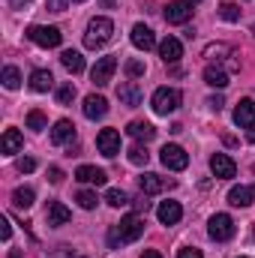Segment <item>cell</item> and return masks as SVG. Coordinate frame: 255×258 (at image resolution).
Segmentation results:
<instances>
[{
    "label": "cell",
    "instance_id": "38",
    "mask_svg": "<svg viewBox=\"0 0 255 258\" xmlns=\"http://www.w3.org/2000/svg\"><path fill=\"white\" fill-rule=\"evenodd\" d=\"M51 258H84V255H78V252H75L72 246H57V249H54V255H51Z\"/></svg>",
    "mask_w": 255,
    "mask_h": 258
},
{
    "label": "cell",
    "instance_id": "15",
    "mask_svg": "<svg viewBox=\"0 0 255 258\" xmlns=\"http://www.w3.org/2000/svg\"><path fill=\"white\" fill-rule=\"evenodd\" d=\"M138 186H141V192H144V195H156V192H162L165 186H171V180H165V177H159V174L147 171V174H141V177H138Z\"/></svg>",
    "mask_w": 255,
    "mask_h": 258
},
{
    "label": "cell",
    "instance_id": "47",
    "mask_svg": "<svg viewBox=\"0 0 255 258\" xmlns=\"http://www.w3.org/2000/svg\"><path fill=\"white\" fill-rule=\"evenodd\" d=\"M72 3H84V0H72Z\"/></svg>",
    "mask_w": 255,
    "mask_h": 258
},
{
    "label": "cell",
    "instance_id": "22",
    "mask_svg": "<svg viewBox=\"0 0 255 258\" xmlns=\"http://www.w3.org/2000/svg\"><path fill=\"white\" fill-rule=\"evenodd\" d=\"M126 132H129V135H132V138H135V141H144V144L156 138V129L150 126L147 120H132V123H129V129H126Z\"/></svg>",
    "mask_w": 255,
    "mask_h": 258
},
{
    "label": "cell",
    "instance_id": "28",
    "mask_svg": "<svg viewBox=\"0 0 255 258\" xmlns=\"http://www.w3.org/2000/svg\"><path fill=\"white\" fill-rule=\"evenodd\" d=\"M0 81H3V87H6V90H15V87H21V72H18L15 66H3Z\"/></svg>",
    "mask_w": 255,
    "mask_h": 258
},
{
    "label": "cell",
    "instance_id": "12",
    "mask_svg": "<svg viewBox=\"0 0 255 258\" xmlns=\"http://www.w3.org/2000/svg\"><path fill=\"white\" fill-rule=\"evenodd\" d=\"M132 45H135L138 51H150V48L156 45L153 30H150L147 24H135V27H132Z\"/></svg>",
    "mask_w": 255,
    "mask_h": 258
},
{
    "label": "cell",
    "instance_id": "11",
    "mask_svg": "<svg viewBox=\"0 0 255 258\" xmlns=\"http://www.w3.org/2000/svg\"><path fill=\"white\" fill-rule=\"evenodd\" d=\"M75 180H81V183H93V186H105L108 174H105L102 168H96V165H78V168H75Z\"/></svg>",
    "mask_w": 255,
    "mask_h": 258
},
{
    "label": "cell",
    "instance_id": "17",
    "mask_svg": "<svg viewBox=\"0 0 255 258\" xmlns=\"http://www.w3.org/2000/svg\"><path fill=\"white\" fill-rule=\"evenodd\" d=\"M105 114H108V102H105L102 96L93 93V96L84 99V117H87V120H102Z\"/></svg>",
    "mask_w": 255,
    "mask_h": 258
},
{
    "label": "cell",
    "instance_id": "30",
    "mask_svg": "<svg viewBox=\"0 0 255 258\" xmlns=\"http://www.w3.org/2000/svg\"><path fill=\"white\" fill-rule=\"evenodd\" d=\"M105 201H108L111 207H126V204H129V195L123 192V189H108V192H105Z\"/></svg>",
    "mask_w": 255,
    "mask_h": 258
},
{
    "label": "cell",
    "instance_id": "7",
    "mask_svg": "<svg viewBox=\"0 0 255 258\" xmlns=\"http://www.w3.org/2000/svg\"><path fill=\"white\" fill-rule=\"evenodd\" d=\"M114 69H117V57H99L96 66L90 69V78H93V84L96 87H105V84H111V75H114Z\"/></svg>",
    "mask_w": 255,
    "mask_h": 258
},
{
    "label": "cell",
    "instance_id": "9",
    "mask_svg": "<svg viewBox=\"0 0 255 258\" xmlns=\"http://www.w3.org/2000/svg\"><path fill=\"white\" fill-rule=\"evenodd\" d=\"M210 171H213L219 180H231V177L237 174V165H234V159H231L228 153H213V156H210Z\"/></svg>",
    "mask_w": 255,
    "mask_h": 258
},
{
    "label": "cell",
    "instance_id": "13",
    "mask_svg": "<svg viewBox=\"0 0 255 258\" xmlns=\"http://www.w3.org/2000/svg\"><path fill=\"white\" fill-rule=\"evenodd\" d=\"M159 57H162L165 63H177V60L183 57V45H180V39L165 36V39L159 42Z\"/></svg>",
    "mask_w": 255,
    "mask_h": 258
},
{
    "label": "cell",
    "instance_id": "19",
    "mask_svg": "<svg viewBox=\"0 0 255 258\" xmlns=\"http://www.w3.org/2000/svg\"><path fill=\"white\" fill-rule=\"evenodd\" d=\"M117 99H120L123 105H129V108H135V105H141L144 93H141V87H138L135 81H126V84L117 87Z\"/></svg>",
    "mask_w": 255,
    "mask_h": 258
},
{
    "label": "cell",
    "instance_id": "16",
    "mask_svg": "<svg viewBox=\"0 0 255 258\" xmlns=\"http://www.w3.org/2000/svg\"><path fill=\"white\" fill-rule=\"evenodd\" d=\"M234 123L237 126H255V99H240L234 108Z\"/></svg>",
    "mask_w": 255,
    "mask_h": 258
},
{
    "label": "cell",
    "instance_id": "5",
    "mask_svg": "<svg viewBox=\"0 0 255 258\" xmlns=\"http://www.w3.org/2000/svg\"><path fill=\"white\" fill-rule=\"evenodd\" d=\"M207 234H210V240H216V243L231 240V237H234V219H231L228 213H216V216H210V222H207Z\"/></svg>",
    "mask_w": 255,
    "mask_h": 258
},
{
    "label": "cell",
    "instance_id": "39",
    "mask_svg": "<svg viewBox=\"0 0 255 258\" xmlns=\"http://www.w3.org/2000/svg\"><path fill=\"white\" fill-rule=\"evenodd\" d=\"M0 237H3V240L12 237V222H9V216H0Z\"/></svg>",
    "mask_w": 255,
    "mask_h": 258
},
{
    "label": "cell",
    "instance_id": "14",
    "mask_svg": "<svg viewBox=\"0 0 255 258\" xmlns=\"http://www.w3.org/2000/svg\"><path fill=\"white\" fill-rule=\"evenodd\" d=\"M156 216H159L162 225H177L180 216H183V207H180L177 201H162V204L156 207Z\"/></svg>",
    "mask_w": 255,
    "mask_h": 258
},
{
    "label": "cell",
    "instance_id": "1",
    "mask_svg": "<svg viewBox=\"0 0 255 258\" xmlns=\"http://www.w3.org/2000/svg\"><path fill=\"white\" fill-rule=\"evenodd\" d=\"M141 234H144V219H141L138 213H129V216H123L117 225H111V231H108V246H111V249H120L123 243L138 240Z\"/></svg>",
    "mask_w": 255,
    "mask_h": 258
},
{
    "label": "cell",
    "instance_id": "18",
    "mask_svg": "<svg viewBox=\"0 0 255 258\" xmlns=\"http://www.w3.org/2000/svg\"><path fill=\"white\" fill-rule=\"evenodd\" d=\"M72 219V213H69V207H63L60 201H48V207H45V222L48 225H66Z\"/></svg>",
    "mask_w": 255,
    "mask_h": 258
},
{
    "label": "cell",
    "instance_id": "45",
    "mask_svg": "<svg viewBox=\"0 0 255 258\" xmlns=\"http://www.w3.org/2000/svg\"><path fill=\"white\" fill-rule=\"evenodd\" d=\"M141 258H162V255H159L156 249H144V252H141Z\"/></svg>",
    "mask_w": 255,
    "mask_h": 258
},
{
    "label": "cell",
    "instance_id": "42",
    "mask_svg": "<svg viewBox=\"0 0 255 258\" xmlns=\"http://www.w3.org/2000/svg\"><path fill=\"white\" fill-rule=\"evenodd\" d=\"M207 105H210L213 111H222V105H225V102H222V96H210V99H207Z\"/></svg>",
    "mask_w": 255,
    "mask_h": 258
},
{
    "label": "cell",
    "instance_id": "23",
    "mask_svg": "<svg viewBox=\"0 0 255 258\" xmlns=\"http://www.w3.org/2000/svg\"><path fill=\"white\" fill-rule=\"evenodd\" d=\"M21 144H24L21 132H18V129H6V132H3V141H0V150H3L6 156H12V153L21 150Z\"/></svg>",
    "mask_w": 255,
    "mask_h": 258
},
{
    "label": "cell",
    "instance_id": "25",
    "mask_svg": "<svg viewBox=\"0 0 255 258\" xmlns=\"http://www.w3.org/2000/svg\"><path fill=\"white\" fill-rule=\"evenodd\" d=\"M204 81H207L210 87H219V90H222V87H228V72H225L222 66H207V69H204Z\"/></svg>",
    "mask_w": 255,
    "mask_h": 258
},
{
    "label": "cell",
    "instance_id": "32",
    "mask_svg": "<svg viewBox=\"0 0 255 258\" xmlns=\"http://www.w3.org/2000/svg\"><path fill=\"white\" fill-rule=\"evenodd\" d=\"M75 201H78V204H81L84 210H93L99 198H96V192H90V189H81V192L75 195Z\"/></svg>",
    "mask_w": 255,
    "mask_h": 258
},
{
    "label": "cell",
    "instance_id": "3",
    "mask_svg": "<svg viewBox=\"0 0 255 258\" xmlns=\"http://www.w3.org/2000/svg\"><path fill=\"white\" fill-rule=\"evenodd\" d=\"M150 102H153V111H156V114L168 117L171 111L180 108V90H174V87H159Z\"/></svg>",
    "mask_w": 255,
    "mask_h": 258
},
{
    "label": "cell",
    "instance_id": "20",
    "mask_svg": "<svg viewBox=\"0 0 255 258\" xmlns=\"http://www.w3.org/2000/svg\"><path fill=\"white\" fill-rule=\"evenodd\" d=\"M75 141V126L72 120H57L51 129V144H72Z\"/></svg>",
    "mask_w": 255,
    "mask_h": 258
},
{
    "label": "cell",
    "instance_id": "35",
    "mask_svg": "<svg viewBox=\"0 0 255 258\" xmlns=\"http://www.w3.org/2000/svg\"><path fill=\"white\" fill-rule=\"evenodd\" d=\"M222 54H231V48L228 45H207L204 48V57H210V60H222Z\"/></svg>",
    "mask_w": 255,
    "mask_h": 258
},
{
    "label": "cell",
    "instance_id": "6",
    "mask_svg": "<svg viewBox=\"0 0 255 258\" xmlns=\"http://www.w3.org/2000/svg\"><path fill=\"white\" fill-rule=\"evenodd\" d=\"M159 159H162V165L171 168V171H183V168L189 165V153H186L180 144H165L162 153H159Z\"/></svg>",
    "mask_w": 255,
    "mask_h": 258
},
{
    "label": "cell",
    "instance_id": "21",
    "mask_svg": "<svg viewBox=\"0 0 255 258\" xmlns=\"http://www.w3.org/2000/svg\"><path fill=\"white\" fill-rule=\"evenodd\" d=\"M252 201H255V186H234L228 192V204H234V207H249Z\"/></svg>",
    "mask_w": 255,
    "mask_h": 258
},
{
    "label": "cell",
    "instance_id": "43",
    "mask_svg": "<svg viewBox=\"0 0 255 258\" xmlns=\"http://www.w3.org/2000/svg\"><path fill=\"white\" fill-rule=\"evenodd\" d=\"M48 9H51V12H63L66 0H48Z\"/></svg>",
    "mask_w": 255,
    "mask_h": 258
},
{
    "label": "cell",
    "instance_id": "41",
    "mask_svg": "<svg viewBox=\"0 0 255 258\" xmlns=\"http://www.w3.org/2000/svg\"><path fill=\"white\" fill-rule=\"evenodd\" d=\"M48 180H51V183H60V180H63V171H60L57 165H51V168H48Z\"/></svg>",
    "mask_w": 255,
    "mask_h": 258
},
{
    "label": "cell",
    "instance_id": "8",
    "mask_svg": "<svg viewBox=\"0 0 255 258\" xmlns=\"http://www.w3.org/2000/svg\"><path fill=\"white\" fill-rule=\"evenodd\" d=\"M96 147H99V153L102 156H117L120 153V132L117 129H102L99 135H96Z\"/></svg>",
    "mask_w": 255,
    "mask_h": 258
},
{
    "label": "cell",
    "instance_id": "24",
    "mask_svg": "<svg viewBox=\"0 0 255 258\" xmlns=\"http://www.w3.org/2000/svg\"><path fill=\"white\" fill-rule=\"evenodd\" d=\"M30 87H33L36 93H45V90L54 87V75H51L48 69H36V72L30 75Z\"/></svg>",
    "mask_w": 255,
    "mask_h": 258
},
{
    "label": "cell",
    "instance_id": "27",
    "mask_svg": "<svg viewBox=\"0 0 255 258\" xmlns=\"http://www.w3.org/2000/svg\"><path fill=\"white\" fill-rule=\"evenodd\" d=\"M60 63H63L72 75L84 72V57H81V51H72V48H69V51H63V54H60Z\"/></svg>",
    "mask_w": 255,
    "mask_h": 258
},
{
    "label": "cell",
    "instance_id": "44",
    "mask_svg": "<svg viewBox=\"0 0 255 258\" xmlns=\"http://www.w3.org/2000/svg\"><path fill=\"white\" fill-rule=\"evenodd\" d=\"M27 3H30V0H9V6H12V9H24Z\"/></svg>",
    "mask_w": 255,
    "mask_h": 258
},
{
    "label": "cell",
    "instance_id": "37",
    "mask_svg": "<svg viewBox=\"0 0 255 258\" xmlns=\"http://www.w3.org/2000/svg\"><path fill=\"white\" fill-rule=\"evenodd\" d=\"M126 75H129V78L144 75V63H141V60H129V63H126Z\"/></svg>",
    "mask_w": 255,
    "mask_h": 258
},
{
    "label": "cell",
    "instance_id": "40",
    "mask_svg": "<svg viewBox=\"0 0 255 258\" xmlns=\"http://www.w3.org/2000/svg\"><path fill=\"white\" fill-rule=\"evenodd\" d=\"M177 258H204L201 255V249H195V246H186V249H180Z\"/></svg>",
    "mask_w": 255,
    "mask_h": 258
},
{
    "label": "cell",
    "instance_id": "46",
    "mask_svg": "<svg viewBox=\"0 0 255 258\" xmlns=\"http://www.w3.org/2000/svg\"><path fill=\"white\" fill-rule=\"evenodd\" d=\"M6 258H21V249H9V255Z\"/></svg>",
    "mask_w": 255,
    "mask_h": 258
},
{
    "label": "cell",
    "instance_id": "31",
    "mask_svg": "<svg viewBox=\"0 0 255 258\" xmlns=\"http://www.w3.org/2000/svg\"><path fill=\"white\" fill-rule=\"evenodd\" d=\"M219 18L237 21V18H240V6H237V3H222V6H219Z\"/></svg>",
    "mask_w": 255,
    "mask_h": 258
},
{
    "label": "cell",
    "instance_id": "49",
    "mask_svg": "<svg viewBox=\"0 0 255 258\" xmlns=\"http://www.w3.org/2000/svg\"><path fill=\"white\" fill-rule=\"evenodd\" d=\"M240 258H246V255H240Z\"/></svg>",
    "mask_w": 255,
    "mask_h": 258
},
{
    "label": "cell",
    "instance_id": "50",
    "mask_svg": "<svg viewBox=\"0 0 255 258\" xmlns=\"http://www.w3.org/2000/svg\"><path fill=\"white\" fill-rule=\"evenodd\" d=\"M252 30H255V27H252Z\"/></svg>",
    "mask_w": 255,
    "mask_h": 258
},
{
    "label": "cell",
    "instance_id": "34",
    "mask_svg": "<svg viewBox=\"0 0 255 258\" xmlns=\"http://www.w3.org/2000/svg\"><path fill=\"white\" fill-rule=\"evenodd\" d=\"M72 99H75V84H72V81L63 84V87H57V102H60V105H69Z\"/></svg>",
    "mask_w": 255,
    "mask_h": 258
},
{
    "label": "cell",
    "instance_id": "10",
    "mask_svg": "<svg viewBox=\"0 0 255 258\" xmlns=\"http://www.w3.org/2000/svg\"><path fill=\"white\" fill-rule=\"evenodd\" d=\"M192 18V3L189 0H174L165 6V21L168 24H186Z\"/></svg>",
    "mask_w": 255,
    "mask_h": 258
},
{
    "label": "cell",
    "instance_id": "33",
    "mask_svg": "<svg viewBox=\"0 0 255 258\" xmlns=\"http://www.w3.org/2000/svg\"><path fill=\"white\" fill-rule=\"evenodd\" d=\"M27 126L33 129V132H42V129L48 126V123H45V114H42V111H30V114H27Z\"/></svg>",
    "mask_w": 255,
    "mask_h": 258
},
{
    "label": "cell",
    "instance_id": "4",
    "mask_svg": "<svg viewBox=\"0 0 255 258\" xmlns=\"http://www.w3.org/2000/svg\"><path fill=\"white\" fill-rule=\"evenodd\" d=\"M27 39L36 42L39 48H57L60 39H63V33H60V27H42V24H33V27H27Z\"/></svg>",
    "mask_w": 255,
    "mask_h": 258
},
{
    "label": "cell",
    "instance_id": "36",
    "mask_svg": "<svg viewBox=\"0 0 255 258\" xmlns=\"http://www.w3.org/2000/svg\"><path fill=\"white\" fill-rule=\"evenodd\" d=\"M15 168H18V171H21V174H30V171H33V168H36V162H33V159H30V156H21V159H18V162H15Z\"/></svg>",
    "mask_w": 255,
    "mask_h": 258
},
{
    "label": "cell",
    "instance_id": "29",
    "mask_svg": "<svg viewBox=\"0 0 255 258\" xmlns=\"http://www.w3.org/2000/svg\"><path fill=\"white\" fill-rule=\"evenodd\" d=\"M129 162H132V165H147V162H150V153H147V147H141V144L129 147Z\"/></svg>",
    "mask_w": 255,
    "mask_h": 258
},
{
    "label": "cell",
    "instance_id": "2",
    "mask_svg": "<svg viewBox=\"0 0 255 258\" xmlns=\"http://www.w3.org/2000/svg\"><path fill=\"white\" fill-rule=\"evenodd\" d=\"M111 36H114V21H111V18H105V15H99V18H93V21L87 24L84 45H87V48H102Z\"/></svg>",
    "mask_w": 255,
    "mask_h": 258
},
{
    "label": "cell",
    "instance_id": "48",
    "mask_svg": "<svg viewBox=\"0 0 255 258\" xmlns=\"http://www.w3.org/2000/svg\"><path fill=\"white\" fill-rule=\"evenodd\" d=\"M189 3H198V0H189Z\"/></svg>",
    "mask_w": 255,
    "mask_h": 258
},
{
    "label": "cell",
    "instance_id": "26",
    "mask_svg": "<svg viewBox=\"0 0 255 258\" xmlns=\"http://www.w3.org/2000/svg\"><path fill=\"white\" fill-rule=\"evenodd\" d=\"M33 201H36V192H33L30 186H18V189L12 192V204H15L18 210H30Z\"/></svg>",
    "mask_w": 255,
    "mask_h": 258
}]
</instances>
